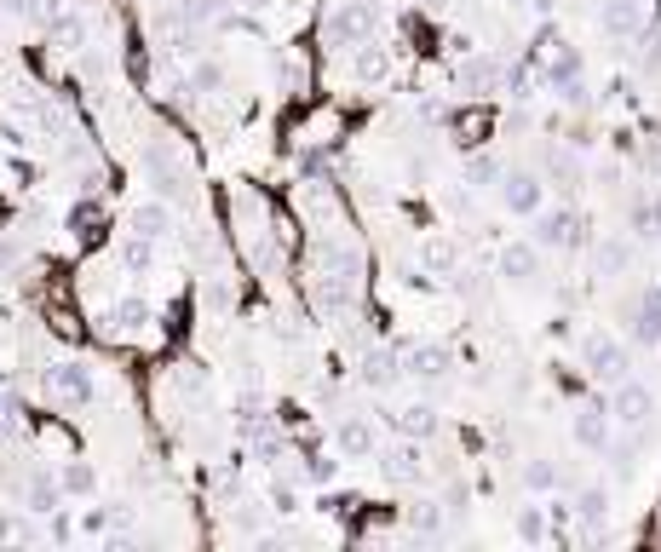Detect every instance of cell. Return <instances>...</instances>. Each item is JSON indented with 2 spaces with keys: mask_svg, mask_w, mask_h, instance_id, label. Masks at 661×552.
I'll list each match as a JSON object with an SVG mask.
<instances>
[{
  "mask_svg": "<svg viewBox=\"0 0 661 552\" xmlns=\"http://www.w3.org/2000/svg\"><path fill=\"white\" fill-rule=\"evenodd\" d=\"M518 478H524L529 495H552V489H558V466H552L547 455H535V460H524V472H518Z\"/></svg>",
  "mask_w": 661,
  "mask_h": 552,
  "instance_id": "cell-24",
  "label": "cell"
},
{
  "mask_svg": "<svg viewBox=\"0 0 661 552\" xmlns=\"http://www.w3.org/2000/svg\"><path fill=\"white\" fill-rule=\"evenodd\" d=\"M570 437L581 443V449H593V455H604V443L616 437V420H610V403H581V409L570 414Z\"/></svg>",
  "mask_w": 661,
  "mask_h": 552,
  "instance_id": "cell-8",
  "label": "cell"
},
{
  "mask_svg": "<svg viewBox=\"0 0 661 552\" xmlns=\"http://www.w3.org/2000/svg\"><path fill=\"white\" fill-rule=\"evenodd\" d=\"M58 489H64V495H92V489H98V472H92L87 460H64V472H58Z\"/></svg>",
  "mask_w": 661,
  "mask_h": 552,
  "instance_id": "cell-25",
  "label": "cell"
},
{
  "mask_svg": "<svg viewBox=\"0 0 661 552\" xmlns=\"http://www.w3.org/2000/svg\"><path fill=\"white\" fill-rule=\"evenodd\" d=\"M501 81H506V64L495 52H472V58L460 64V87L466 92H495Z\"/></svg>",
  "mask_w": 661,
  "mask_h": 552,
  "instance_id": "cell-14",
  "label": "cell"
},
{
  "mask_svg": "<svg viewBox=\"0 0 661 552\" xmlns=\"http://www.w3.org/2000/svg\"><path fill=\"white\" fill-rule=\"evenodd\" d=\"M512 535L524 541V547H541L552 535V518H547V501H529V506H518L512 512Z\"/></svg>",
  "mask_w": 661,
  "mask_h": 552,
  "instance_id": "cell-16",
  "label": "cell"
},
{
  "mask_svg": "<svg viewBox=\"0 0 661 552\" xmlns=\"http://www.w3.org/2000/svg\"><path fill=\"white\" fill-rule=\"evenodd\" d=\"M581 368H587L593 380H604V386H616V380L633 374V351H627V340H616V334L587 328V334H581Z\"/></svg>",
  "mask_w": 661,
  "mask_h": 552,
  "instance_id": "cell-1",
  "label": "cell"
},
{
  "mask_svg": "<svg viewBox=\"0 0 661 552\" xmlns=\"http://www.w3.org/2000/svg\"><path fill=\"white\" fill-rule=\"evenodd\" d=\"M322 29H328V46H363L374 35V0H340Z\"/></svg>",
  "mask_w": 661,
  "mask_h": 552,
  "instance_id": "cell-5",
  "label": "cell"
},
{
  "mask_svg": "<svg viewBox=\"0 0 661 552\" xmlns=\"http://www.w3.org/2000/svg\"><path fill=\"white\" fill-rule=\"evenodd\" d=\"M512 6H535V0H512Z\"/></svg>",
  "mask_w": 661,
  "mask_h": 552,
  "instance_id": "cell-37",
  "label": "cell"
},
{
  "mask_svg": "<svg viewBox=\"0 0 661 552\" xmlns=\"http://www.w3.org/2000/svg\"><path fill=\"white\" fill-rule=\"evenodd\" d=\"M305 478H311V483H334V478H340V455H311Z\"/></svg>",
  "mask_w": 661,
  "mask_h": 552,
  "instance_id": "cell-30",
  "label": "cell"
},
{
  "mask_svg": "<svg viewBox=\"0 0 661 552\" xmlns=\"http://www.w3.org/2000/svg\"><path fill=\"white\" fill-rule=\"evenodd\" d=\"M41 391L52 397V403H81V409H87L92 397H98L87 363H52V368L41 374Z\"/></svg>",
  "mask_w": 661,
  "mask_h": 552,
  "instance_id": "cell-6",
  "label": "cell"
},
{
  "mask_svg": "<svg viewBox=\"0 0 661 552\" xmlns=\"http://www.w3.org/2000/svg\"><path fill=\"white\" fill-rule=\"evenodd\" d=\"M604 455H610V466H616V478H633V466H639V437H610Z\"/></svg>",
  "mask_w": 661,
  "mask_h": 552,
  "instance_id": "cell-28",
  "label": "cell"
},
{
  "mask_svg": "<svg viewBox=\"0 0 661 552\" xmlns=\"http://www.w3.org/2000/svg\"><path fill=\"white\" fill-rule=\"evenodd\" d=\"M627 334H633V345H661V282H650V288L633 294Z\"/></svg>",
  "mask_w": 661,
  "mask_h": 552,
  "instance_id": "cell-10",
  "label": "cell"
},
{
  "mask_svg": "<svg viewBox=\"0 0 661 552\" xmlns=\"http://www.w3.org/2000/svg\"><path fill=\"white\" fill-rule=\"evenodd\" d=\"M127 225H133L138 236H150V242H156V236L173 230V207L161 202V196H150V202H138L133 213H127Z\"/></svg>",
  "mask_w": 661,
  "mask_h": 552,
  "instance_id": "cell-17",
  "label": "cell"
},
{
  "mask_svg": "<svg viewBox=\"0 0 661 552\" xmlns=\"http://www.w3.org/2000/svg\"><path fill=\"white\" fill-rule=\"evenodd\" d=\"M110 524H115V518H110V512H98V506H92V512H81V529H87V535H104Z\"/></svg>",
  "mask_w": 661,
  "mask_h": 552,
  "instance_id": "cell-34",
  "label": "cell"
},
{
  "mask_svg": "<svg viewBox=\"0 0 661 552\" xmlns=\"http://www.w3.org/2000/svg\"><path fill=\"white\" fill-rule=\"evenodd\" d=\"M403 374H420V380H443V374H449V351H443V345H414L409 357H403Z\"/></svg>",
  "mask_w": 661,
  "mask_h": 552,
  "instance_id": "cell-19",
  "label": "cell"
},
{
  "mask_svg": "<svg viewBox=\"0 0 661 552\" xmlns=\"http://www.w3.org/2000/svg\"><path fill=\"white\" fill-rule=\"evenodd\" d=\"M179 18H184V23H207V18H219V0H184Z\"/></svg>",
  "mask_w": 661,
  "mask_h": 552,
  "instance_id": "cell-31",
  "label": "cell"
},
{
  "mask_svg": "<svg viewBox=\"0 0 661 552\" xmlns=\"http://www.w3.org/2000/svg\"><path fill=\"white\" fill-rule=\"evenodd\" d=\"M420 265L432 276H455V265H460L455 242H449V236H426V242H420Z\"/></svg>",
  "mask_w": 661,
  "mask_h": 552,
  "instance_id": "cell-20",
  "label": "cell"
},
{
  "mask_svg": "<svg viewBox=\"0 0 661 552\" xmlns=\"http://www.w3.org/2000/svg\"><path fill=\"white\" fill-rule=\"evenodd\" d=\"M495 190H501V207L512 213V219H529L535 207H547V179L529 173V167H506Z\"/></svg>",
  "mask_w": 661,
  "mask_h": 552,
  "instance_id": "cell-4",
  "label": "cell"
},
{
  "mask_svg": "<svg viewBox=\"0 0 661 552\" xmlns=\"http://www.w3.org/2000/svg\"><path fill=\"white\" fill-rule=\"evenodd\" d=\"M409 529L414 535H426V541L443 535V501H414L409 506Z\"/></svg>",
  "mask_w": 661,
  "mask_h": 552,
  "instance_id": "cell-27",
  "label": "cell"
},
{
  "mask_svg": "<svg viewBox=\"0 0 661 552\" xmlns=\"http://www.w3.org/2000/svg\"><path fill=\"white\" fill-rule=\"evenodd\" d=\"M334 455H340V460L380 455V432H374V420H368V414H345L340 426H334Z\"/></svg>",
  "mask_w": 661,
  "mask_h": 552,
  "instance_id": "cell-9",
  "label": "cell"
},
{
  "mask_svg": "<svg viewBox=\"0 0 661 552\" xmlns=\"http://www.w3.org/2000/svg\"><path fill=\"white\" fill-rule=\"evenodd\" d=\"M0 380H6V368H0Z\"/></svg>",
  "mask_w": 661,
  "mask_h": 552,
  "instance_id": "cell-38",
  "label": "cell"
},
{
  "mask_svg": "<svg viewBox=\"0 0 661 552\" xmlns=\"http://www.w3.org/2000/svg\"><path fill=\"white\" fill-rule=\"evenodd\" d=\"M391 426H397L403 437H420V443H426V437H437V426H443V414H437L432 403H403V409L391 414Z\"/></svg>",
  "mask_w": 661,
  "mask_h": 552,
  "instance_id": "cell-15",
  "label": "cell"
},
{
  "mask_svg": "<svg viewBox=\"0 0 661 552\" xmlns=\"http://www.w3.org/2000/svg\"><path fill=\"white\" fill-rule=\"evenodd\" d=\"M190 81H196V87H219V81H225V69H219V64H202Z\"/></svg>",
  "mask_w": 661,
  "mask_h": 552,
  "instance_id": "cell-36",
  "label": "cell"
},
{
  "mask_svg": "<svg viewBox=\"0 0 661 552\" xmlns=\"http://www.w3.org/2000/svg\"><path fill=\"white\" fill-rule=\"evenodd\" d=\"M58 495H64V489H58V483L46 478H29V489H23V501H29V512H58Z\"/></svg>",
  "mask_w": 661,
  "mask_h": 552,
  "instance_id": "cell-29",
  "label": "cell"
},
{
  "mask_svg": "<svg viewBox=\"0 0 661 552\" xmlns=\"http://www.w3.org/2000/svg\"><path fill=\"white\" fill-rule=\"evenodd\" d=\"M18 397H12V391H0V437H12L18 432Z\"/></svg>",
  "mask_w": 661,
  "mask_h": 552,
  "instance_id": "cell-32",
  "label": "cell"
},
{
  "mask_svg": "<svg viewBox=\"0 0 661 552\" xmlns=\"http://www.w3.org/2000/svg\"><path fill=\"white\" fill-rule=\"evenodd\" d=\"M575 75H581V46L558 41V52H552V64H547V87L558 92L564 81H575Z\"/></svg>",
  "mask_w": 661,
  "mask_h": 552,
  "instance_id": "cell-23",
  "label": "cell"
},
{
  "mask_svg": "<svg viewBox=\"0 0 661 552\" xmlns=\"http://www.w3.org/2000/svg\"><path fill=\"white\" fill-rule=\"evenodd\" d=\"M363 380H368V386H391V380H403V351L374 345V351L363 357Z\"/></svg>",
  "mask_w": 661,
  "mask_h": 552,
  "instance_id": "cell-18",
  "label": "cell"
},
{
  "mask_svg": "<svg viewBox=\"0 0 661 552\" xmlns=\"http://www.w3.org/2000/svg\"><path fill=\"white\" fill-rule=\"evenodd\" d=\"M501 156H489V150H478V156L466 161V184H478V190H495V184H501Z\"/></svg>",
  "mask_w": 661,
  "mask_h": 552,
  "instance_id": "cell-26",
  "label": "cell"
},
{
  "mask_svg": "<svg viewBox=\"0 0 661 552\" xmlns=\"http://www.w3.org/2000/svg\"><path fill=\"white\" fill-rule=\"evenodd\" d=\"M575 524H581V541H604V524H610V489L604 483H587L581 495H575Z\"/></svg>",
  "mask_w": 661,
  "mask_h": 552,
  "instance_id": "cell-12",
  "label": "cell"
},
{
  "mask_svg": "<svg viewBox=\"0 0 661 552\" xmlns=\"http://www.w3.org/2000/svg\"><path fill=\"white\" fill-rule=\"evenodd\" d=\"M650 414H656V391L644 386V380H633V374H627V380H616V386H610V420H616V426H627V432H644V426H650Z\"/></svg>",
  "mask_w": 661,
  "mask_h": 552,
  "instance_id": "cell-3",
  "label": "cell"
},
{
  "mask_svg": "<svg viewBox=\"0 0 661 552\" xmlns=\"http://www.w3.org/2000/svg\"><path fill=\"white\" fill-rule=\"evenodd\" d=\"M598 29L610 41H639L650 29V0H604L598 6Z\"/></svg>",
  "mask_w": 661,
  "mask_h": 552,
  "instance_id": "cell-7",
  "label": "cell"
},
{
  "mask_svg": "<svg viewBox=\"0 0 661 552\" xmlns=\"http://www.w3.org/2000/svg\"><path fill=\"white\" fill-rule=\"evenodd\" d=\"M529 242L541 253L581 248V242H587V219H581L575 207H535V213H529Z\"/></svg>",
  "mask_w": 661,
  "mask_h": 552,
  "instance_id": "cell-2",
  "label": "cell"
},
{
  "mask_svg": "<svg viewBox=\"0 0 661 552\" xmlns=\"http://www.w3.org/2000/svg\"><path fill=\"white\" fill-rule=\"evenodd\" d=\"M495 271H501L506 282H518V288H524V282H535V276H541V248H535L529 236H518V242H506V248H501Z\"/></svg>",
  "mask_w": 661,
  "mask_h": 552,
  "instance_id": "cell-13",
  "label": "cell"
},
{
  "mask_svg": "<svg viewBox=\"0 0 661 552\" xmlns=\"http://www.w3.org/2000/svg\"><path fill=\"white\" fill-rule=\"evenodd\" d=\"M593 265H598V276L627 271V265H633V242H627V236H610V242H598V248H593Z\"/></svg>",
  "mask_w": 661,
  "mask_h": 552,
  "instance_id": "cell-22",
  "label": "cell"
},
{
  "mask_svg": "<svg viewBox=\"0 0 661 552\" xmlns=\"http://www.w3.org/2000/svg\"><path fill=\"white\" fill-rule=\"evenodd\" d=\"M271 506L282 512V518H288V512H299V489H282V483H276V489H271Z\"/></svg>",
  "mask_w": 661,
  "mask_h": 552,
  "instance_id": "cell-33",
  "label": "cell"
},
{
  "mask_svg": "<svg viewBox=\"0 0 661 552\" xmlns=\"http://www.w3.org/2000/svg\"><path fill=\"white\" fill-rule=\"evenodd\" d=\"M380 472H386V483H420V478H426V455H420V437L386 443V449H380Z\"/></svg>",
  "mask_w": 661,
  "mask_h": 552,
  "instance_id": "cell-11",
  "label": "cell"
},
{
  "mask_svg": "<svg viewBox=\"0 0 661 552\" xmlns=\"http://www.w3.org/2000/svg\"><path fill=\"white\" fill-rule=\"evenodd\" d=\"M351 52H357V58H351L357 81H386V75H391V52H386V46L363 41V46H351Z\"/></svg>",
  "mask_w": 661,
  "mask_h": 552,
  "instance_id": "cell-21",
  "label": "cell"
},
{
  "mask_svg": "<svg viewBox=\"0 0 661 552\" xmlns=\"http://www.w3.org/2000/svg\"><path fill=\"white\" fill-rule=\"evenodd\" d=\"M639 161H644V167H650V173L661 179V138H650V144H644V150H639Z\"/></svg>",
  "mask_w": 661,
  "mask_h": 552,
  "instance_id": "cell-35",
  "label": "cell"
}]
</instances>
